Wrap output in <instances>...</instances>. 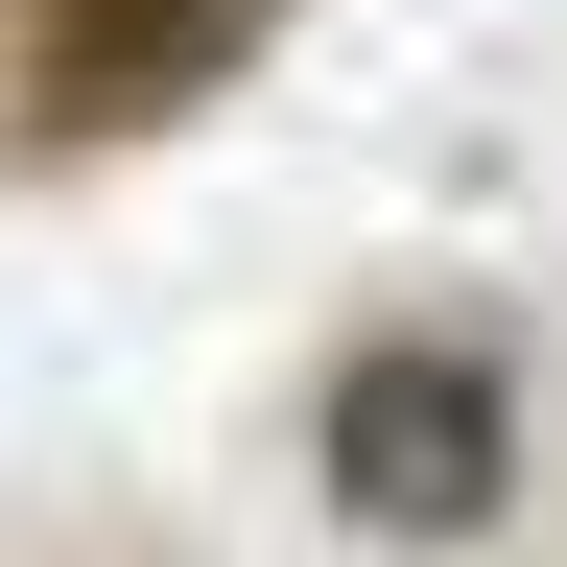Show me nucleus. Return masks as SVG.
Wrapping results in <instances>:
<instances>
[{
    "label": "nucleus",
    "instance_id": "1",
    "mask_svg": "<svg viewBox=\"0 0 567 567\" xmlns=\"http://www.w3.org/2000/svg\"><path fill=\"white\" fill-rule=\"evenodd\" d=\"M308 473H331V520H379V544H473L496 496H520V354H496L473 308H379V331H331V379H308Z\"/></svg>",
    "mask_w": 567,
    "mask_h": 567
},
{
    "label": "nucleus",
    "instance_id": "2",
    "mask_svg": "<svg viewBox=\"0 0 567 567\" xmlns=\"http://www.w3.org/2000/svg\"><path fill=\"white\" fill-rule=\"evenodd\" d=\"M284 0H24V118L48 142H142V118H189L213 71H260Z\"/></svg>",
    "mask_w": 567,
    "mask_h": 567
}]
</instances>
